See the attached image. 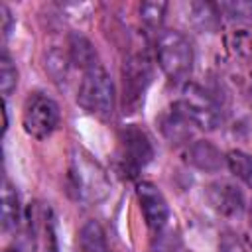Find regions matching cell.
Returning a JSON list of instances; mask_svg holds the SVG:
<instances>
[{"instance_id": "cell-1", "label": "cell", "mask_w": 252, "mask_h": 252, "mask_svg": "<svg viewBox=\"0 0 252 252\" xmlns=\"http://www.w3.org/2000/svg\"><path fill=\"white\" fill-rule=\"evenodd\" d=\"M156 59L171 81H185L193 71V45L183 32L163 30L156 39Z\"/></svg>"}, {"instance_id": "cell-2", "label": "cell", "mask_w": 252, "mask_h": 252, "mask_svg": "<svg viewBox=\"0 0 252 252\" xmlns=\"http://www.w3.org/2000/svg\"><path fill=\"white\" fill-rule=\"evenodd\" d=\"M77 100L87 112L98 118L112 116L114 104H116V91H114V83L108 71L100 63H96L94 67L83 73Z\"/></svg>"}, {"instance_id": "cell-3", "label": "cell", "mask_w": 252, "mask_h": 252, "mask_svg": "<svg viewBox=\"0 0 252 252\" xmlns=\"http://www.w3.org/2000/svg\"><path fill=\"white\" fill-rule=\"evenodd\" d=\"M59 120H61V110L51 96L43 93H33L26 98L22 124L28 136L35 140H45L57 130Z\"/></svg>"}, {"instance_id": "cell-4", "label": "cell", "mask_w": 252, "mask_h": 252, "mask_svg": "<svg viewBox=\"0 0 252 252\" xmlns=\"http://www.w3.org/2000/svg\"><path fill=\"white\" fill-rule=\"evenodd\" d=\"M177 108L185 114V118L199 130H217L220 124V110L213 96L199 85L187 83L177 100Z\"/></svg>"}, {"instance_id": "cell-5", "label": "cell", "mask_w": 252, "mask_h": 252, "mask_svg": "<svg viewBox=\"0 0 252 252\" xmlns=\"http://www.w3.org/2000/svg\"><path fill=\"white\" fill-rule=\"evenodd\" d=\"M152 83V63L146 55H130L122 65L124 106L136 108Z\"/></svg>"}, {"instance_id": "cell-6", "label": "cell", "mask_w": 252, "mask_h": 252, "mask_svg": "<svg viewBox=\"0 0 252 252\" xmlns=\"http://www.w3.org/2000/svg\"><path fill=\"white\" fill-rule=\"evenodd\" d=\"M205 199L209 207L224 219L240 217L246 203L242 189L228 179H215L205 187Z\"/></svg>"}, {"instance_id": "cell-7", "label": "cell", "mask_w": 252, "mask_h": 252, "mask_svg": "<svg viewBox=\"0 0 252 252\" xmlns=\"http://www.w3.org/2000/svg\"><path fill=\"white\" fill-rule=\"evenodd\" d=\"M136 197L146 224L156 232L163 230L169 220V205L163 193L159 191V187L150 181H142L136 187Z\"/></svg>"}, {"instance_id": "cell-8", "label": "cell", "mask_w": 252, "mask_h": 252, "mask_svg": "<svg viewBox=\"0 0 252 252\" xmlns=\"http://www.w3.org/2000/svg\"><path fill=\"white\" fill-rule=\"evenodd\" d=\"M71 177L75 181V189L83 199H98L106 191V177L102 167L96 161H91L89 156H77L73 159Z\"/></svg>"}, {"instance_id": "cell-9", "label": "cell", "mask_w": 252, "mask_h": 252, "mask_svg": "<svg viewBox=\"0 0 252 252\" xmlns=\"http://www.w3.org/2000/svg\"><path fill=\"white\" fill-rule=\"evenodd\" d=\"M120 142H122V154H124V159L128 165L140 169L152 161V158H154L152 142H150L148 134L144 130H140L138 126H134V124L126 126L120 134Z\"/></svg>"}, {"instance_id": "cell-10", "label": "cell", "mask_w": 252, "mask_h": 252, "mask_svg": "<svg viewBox=\"0 0 252 252\" xmlns=\"http://www.w3.org/2000/svg\"><path fill=\"white\" fill-rule=\"evenodd\" d=\"M187 161L201 171L215 173L224 165V156L209 140H197L187 148Z\"/></svg>"}, {"instance_id": "cell-11", "label": "cell", "mask_w": 252, "mask_h": 252, "mask_svg": "<svg viewBox=\"0 0 252 252\" xmlns=\"http://www.w3.org/2000/svg\"><path fill=\"white\" fill-rule=\"evenodd\" d=\"M191 126L193 124L177 106L161 118V132L169 140V144H187V140L191 138Z\"/></svg>"}, {"instance_id": "cell-12", "label": "cell", "mask_w": 252, "mask_h": 252, "mask_svg": "<svg viewBox=\"0 0 252 252\" xmlns=\"http://www.w3.org/2000/svg\"><path fill=\"white\" fill-rule=\"evenodd\" d=\"M22 219V205L16 187L10 181L2 185V230L10 232L20 224Z\"/></svg>"}, {"instance_id": "cell-13", "label": "cell", "mask_w": 252, "mask_h": 252, "mask_svg": "<svg viewBox=\"0 0 252 252\" xmlns=\"http://www.w3.org/2000/svg\"><path fill=\"white\" fill-rule=\"evenodd\" d=\"M69 61L75 67L83 69V73L98 63L96 61V51H94L93 43L85 35L71 33V37H69Z\"/></svg>"}, {"instance_id": "cell-14", "label": "cell", "mask_w": 252, "mask_h": 252, "mask_svg": "<svg viewBox=\"0 0 252 252\" xmlns=\"http://www.w3.org/2000/svg\"><path fill=\"white\" fill-rule=\"evenodd\" d=\"M79 246L83 252H108L106 232L98 220H87L79 230Z\"/></svg>"}, {"instance_id": "cell-15", "label": "cell", "mask_w": 252, "mask_h": 252, "mask_svg": "<svg viewBox=\"0 0 252 252\" xmlns=\"http://www.w3.org/2000/svg\"><path fill=\"white\" fill-rule=\"evenodd\" d=\"M189 12L193 24L203 32H215L220 24V8L213 2H191Z\"/></svg>"}, {"instance_id": "cell-16", "label": "cell", "mask_w": 252, "mask_h": 252, "mask_svg": "<svg viewBox=\"0 0 252 252\" xmlns=\"http://www.w3.org/2000/svg\"><path fill=\"white\" fill-rule=\"evenodd\" d=\"M224 165L228 167L232 177H236L244 185L252 187V156L250 154H246L242 150H230L224 156Z\"/></svg>"}, {"instance_id": "cell-17", "label": "cell", "mask_w": 252, "mask_h": 252, "mask_svg": "<svg viewBox=\"0 0 252 252\" xmlns=\"http://www.w3.org/2000/svg\"><path fill=\"white\" fill-rule=\"evenodd\" d=\"M18 85V69L10 53L4 49L0 55V89L4 96H10Z\"/></svg>"}, {"instance_id": "cell-18", "label": "cell", "mask_w": 252, "mask_h": 252, "mask_svg": "<svg viewBox=\"0 0 252 252\" xmlns=\"http://www.w3.org/2000/svg\"><path fill=\"white\" fill-rule=\"evenodd\" d=\"M138 12H140L142 24L156 30L163 24V18L167 14V2H142Z\"/></svg>"}, {"instance_id": "cell-19", "label": "cell", "mask_w": 252, "mask_h": 252, "mask_svg": "<svg viewBox=\"0 0 252 252\" xmlns=\"http://www.w3.org/2000/svg\"><path fill=\"white\" fill-rule=\"evenodd\" d=\"M220 14L224 12L230 18H244V16H252V4L248 2H224L219 6Z\"/></svg>"}, {"instance_id": "cell-20", "label": "cell", "mask_w": 252, "mask_h": 252, "mask_svg": "<svg viewBox=\"0 0 252 252\" xmlns=\"http://www.w3.org/2000/svg\"><path fill=\"white\" fill-rule=\"evenodd\" d=\"M219 250L220 252H248L246 246L242 244V240L232 234V232H224L220 236V244H219Z\"/></svg>"}, {"instance_id": "cell-21", "label": "cell", "mask_w": 252, "mask_h": 252, "mask_svg": "<svg viewBox=\"0 0 252 252\" xmlns=\"http://www.w3.org/2000/svg\"><path fill=\"white\" fill-rule=\"evenodd\" d=\"M0 20H2V32L8 37L10 32H12V26H14V16H12V12L6 4H0Z\"/></svg>"}, {"instance_id": "cell-22", "label": "cell", "mask_w": 252, "mask_h": 252, "mask_svg": "<svg viewBox=\"0 0 252 252\" xmlns=\"http://www.w3.org/2000/svg\"><path fill=\"white\" fill-rule=\"evenodd\" d=\"M248 222H250V226H252V201H250V205H248Z\"/></svg>"}, {"instance_id": "cell-23", "label": "cell", "mask_w": 252, "mask_h": 252, "mask_svg": "<svg viewBox=\"0 0 252 252\" xmlns=\"http://www.w3.org/2000/svg\"><path fill=\"white\" fill-rule=\"evenodd\" d=\"M248 102H250V106H252V83H250V87H248Z\"/></svg>"}, {"instance_id": "cell-24", "label": "cell", "mask_w": 252, "mask_h": 252, "mask_svg": "<svg viewBox=\"0 0 252 252\" xmlns=\"http://www.w3.org/2000/svg\"><path fill=\"white\" fill-rule=\"evenodd\" d=\"M4 252H20V250H16V248H8V250H4Z\"/></svg>"}]
</instances>
